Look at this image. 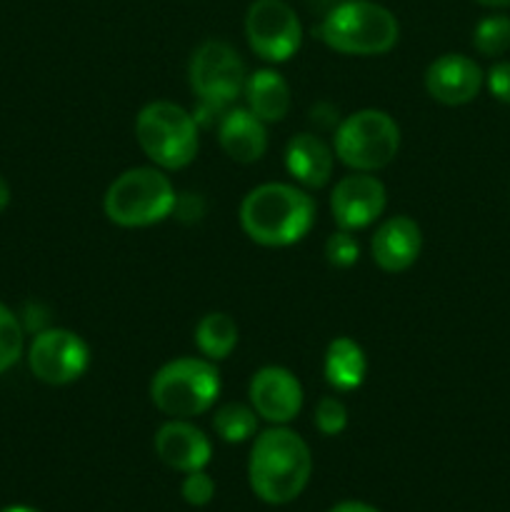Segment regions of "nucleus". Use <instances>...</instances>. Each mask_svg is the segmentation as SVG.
I'll use <instances>...</instances> for the list:
<instances>
[{
  "label": "nucleus",
  "mask_w": 510,
  "mask_h": 512,
  "mask_svg": "<svg viewBox=\"0 0 510 512\" xmlns=\"http://www.w3.org/2000/svg\"><path fill=\"white\" fill-rule=\"evenodd\" d=\"M313 473L308 443L295 430L273 425L255 435L248 458V480L253 493L268 505H285L298 498Z\"/></svg>",
  "instance_id": "f257e3e1"
},
{
  "label": "nucleus",
  "mask_w": 510,
  "mask_h": 512,
  "mask_svg": "<svg viewBox=\"0 0 510 512\" xmlns=\"http://www.w3.org/2000/svg\"><path fill=\"white\" fill-rule=\"evenodd\" d=\"M315 200L290 183H263L240 203V228L265 248L300 243L315 225Z\"/></svg>",
  "instance_id": "f03ea898"
},
{
  "label": "nucleus",
  "mask_w": 510,
  "mask_h": 512,
  "mask_svg": "<svg viewBox=\"0 0 510 512\" xmlns=\"http://www.w3.org/2000/svg\"><path fill=\"white\" fill-rule=\"evenodd\" d=\"M318 38L340 55H385L400 38V23L373 0H343L318 25Z\"/></svg>",
  "instance_id": "7ed1b4c3"
},
{
  "label": "nucleus",
  "mask_w": 510,
  "mask_h": 512,
  "mask_svg": "<svg viewBox=\"0 0 510 512\" xmlns=\"http://www.w3.org/2000/svg\"><path fill=\"white\" fill-rule=\"evenodd\" d=\"M178 195L158 165H140L120 173L105 190L103 210L120 228H148L175 210Z\"/></svg>",
  "instance_id": "20e7f679"
},
{
  "label": "nucleus",
  "mask_w": 510,
  "mask_h": 512,
  "mask_svg": "<svg viewBox=\"0 0 510 512\" xmlns=\"http://www.w3.org/2000/svg\"><path fill=\"white\" fill-rule=\"evenodd\" d=\"M135 140L160 170H183L198 155V118L170 100H155L135 118Z\"/></svg>",
  "instance_id": "39448f33"
},
{
  "label": "nucleus",
  "mask_w": 510,
  "mask_h": 512,
  "mask_svg": "<svg viewBox=\"0 0 510 512\" xmlns=\"http://www.w3.org/2000/svg\"><path fill=\"white\" fill-rule=\"evenodd\" d=\"M218 395L220 373L208 358H175L150 380V400L168 418H198L213 408Z\"/></svg>",
  "instance_id": "423d86ee"
},
{
  "label": "nucleus",
  "mask_w": 510,
  "mask_h": 512,
  "mask_svg": "<svg viewBox=\"0 0 510 512\" xmlns=\"http://www.w3.org/2000/svg\"><path fill=\"white\" fill-rule=\"evenodd\" d=\"M333 150L340 163L355 173H375L398 155L400 128L385 110L363 108L338 125Z\"/></svg>",
  "instance_id": "0eeeda50"
},
{
  "label": "nucleus",
  "mask_w": 510,
  "mask_h": 512,
  "mask_svg": "<svg viewBox=\"0 0 510 512\" xmlns=\"http://www.w3.org/2000/svg\"><path fill=\"white\" fill-rule=\"evenodd\" d=\"M188 80L198 95L203 113L225 110L243 95L248 68L238 50L225 40H205L193 50L188 63Z\"/></svg>",
  "instance_id": "6e6552de"
},
{
  "label": "nucleus",
  "mask_w": 510,
  "mask_h": 512,
  "mask_svg": "<svg viewBox=\"0 0 510 512\" xmlns=\"http://www.w3.org/2000/svg\"><path fill=\"white\" fill-rule=\"evenodd\" d=\"M245 38L260 60L285 63L303 43V25L285 0H253L245 13Z\"/></svg>",
  "instance_id": "1a4fd4ad"
},
{
  "label": "nucleus",
  "mask_w": 510,
  "mask_h": 512,
  "mask_svg": "<svg viewBox=\"0 0 510 512\" xmlns=\"http://www.w3.org/2000/svg\"><path fill=\"white\" fill-rule=\"evenodd\" d=\"M28 365L40 383L68 385L90 368V348L73 330H40L28 348Z\"/></svg>",
  "instance_id": "9d476101"
},
{
  "label": "nucleus",
  "mask_w": 510,
  "mask_h": 512,
  "mask_svg": "<svg viewBox=\"0 0 510 512\" xmlns=\"http://www.w3.org/2000/svg\"><path fill=\"white\" fill-rule=\"evenodd\" d=\"M388 205V190L383 180L370 173L345 175L330 193V213L340 230H363L373 225Z\"/></svg>",
  "instance_id": "9b49d317"
},
{
  "label": "nucleus",
  "mask_w": 510,
  "mask_h": 512,
  "mask_svg": "<svg viewBox=\"0 0 510 512\" xmlns=\"http://www.w3.org/2000/svg\"><path fill=\"white\" fill-rule=\"evenodd\" d=\"M250 405L270 425H288L303 408V385L280 365H265L250 380Z\"/></svg>",
  "instance_id": "f8f14e48"
},
{
  "label": "nucleus",
  "mask_w": 510,
  "mask_h": 512,
  "mask_svg": "<svg viewBox=\"0 0 510 512\" xmlns=\"http://www.w3.org/2000/svg\"><path fill=\"white\" fill-rule=\"evenodd\" d=\"M485 83V75L473 58L445 53L425 70V90L443 105H465L475 100Z\"/></svg>",
  "instance_id": "ddd939ff"
},
{
  "label": "nucleus",
  "mask_w": 510,
  "mask_h": 512,
  "mask_svg": "<svg viewBox=\"0 0 510 512\" xmlns=\"http://www.w3.org/2000/svg\"><path fill=\"white\" fill-rule=\"evenodd\" d=\"M420 250H423V233H420V225L408 215H393L383 220L370 240L373 263L383 273L408 270L420 258Z\"/></svg>",
  "instance_id": "4468645a"
},
{
  "label": "nucleus",
  "mask_w": 510,
  "mask_h": 512,
  "mask_svg": "<svg viewBox=\"0 0 510 512\" xmlns=\"http://www.w3.org/2000/svg\"><path fill=\"white\" fill-rule=\"evenodd\" d=\"M155 453L168 468L178 473H193V470H205L213 455L208 435L195 428L190 420L170 418L155 433Z\"/></svg>",
  "instance_id": "2eb2a0df"
},
{
  "label": "nucleus",
  "mask_w": 510,
  "mask_h": 512,
  "mask_svg": "<svg viewBox=\"0 0 510 512\" xmlns=\"http://www.w3.org/2000/svg\"><path fill=\"white\" fill-rule=\"evenodd\" d=\"M218 140L223 153L235 163H255L268 150V130L248 108H228L218 120Z\"/></svg>",
  "instance_id": "dca6fc26"
},
{
  "label": "nucleus",
  "mask_w": 510,
  "mask_h": 512,
  "mask_svg": "<svg viewBox=\"0 0 510 512\" xmlns=\"http://www.w3.org/2000/svg\"><path fill=\"white\" fill-rule=\"evenodd\" d=\"M335 150L315 133H298L285 145V168L303 188H323L333 175Z\"/></svg>",
  "instance_id": "f3484780"
},
{
  "label": "nucleus",
  "mask_w": 510,
  "mask_h": 512,
  "mask_svg": "<svg viewBox=\"0 0 510 512\" xmlns=\"http://www.w3.org/2000/svg\"><path fill=\"white\" fill-rule=\"evenodd\" d=\"M243 95L250 113L258 115L263 123H280L288 115L290 103H293L288 80L273 68H260L255 73H248Z\"/></svg>",
  "instance_id": "a211bd4d"
},
{
  "label": "nucleus",
  "mask_w": 510,
  "mask_h": 512,
  "mask_svg": "<svg viewBox=\"0 0 510 512\" xmlns=\"http://www.w3.org/2000/svg\"><path fill=\"white\" fill-rule=\"evenodd\" d=\"M323 373L330 388L338 390V393H353L363 385L365 375H368V358L353 338L338 335L325 348Z\"/></svg>",
  "instance_id": "6ab92c4d"
},
{
  "label": "nucleus",
  "mask_w": 510,
  "mask_h": 512,
  "mask_svg": "<svg viewBox=\"0 0 510 512\" xmlns=\"http://www.w3.org/2000/svg\"><path fill=\"white\" fill-rule=\"evenodd\" d=\"M195 345L203 358L225 360L238 345V323L228 313H205L195 325Z\"/></svg>",
  "instance_id": "aec40b11"
},
{
  "label": "nucleus",
  "mask_w": 510,
  "mask_h": 512,
  "mask_svg": "<svg viewBox=\"0 0 510 512\" xmlns=\"http://www.w3.org/2000/svg\"><path fill=\"white\" fill-rule=\"evenodd\" d=\"M213 430L223 443H245L258 433V413L253 410V405H220L213 415Z\"/></svg>",
  "instance_id": "412c9836"
},
{
  "label": "nucleus",
  "mask_w": 510,
  "mask_h": 512,
  "mask_svg": "<svg viewBox=\"0 0 510 512\" xmlns=\"http://www.w3.org/2000/svg\"><path fill=\"white\" fill-rule=\"evenodd\" d=\"M473 45L485 58H498L510 48V18L508 15H488L473 30Z\"/></svg>",
  "instance_id": "4be33fe9"
},
{
  "label": "nucleus",
  "mask_w": 510,
  "mask_h": 512,
  "mask_svg": "<svg viewBox=\"0 0 510 512\" xmlns=\"http://www.w3.org/2000/svg\"><path fill=\"white\" fill-rule=\"evenodd\" d=\"M23 348L25 335L18 315L8 305L0 303V373L10 370L23 358Z\"/></svg>",
  "instance_id": "5701e85b"
},
{
  "label": "nucleus",
  "mask_w": 510,
  "mask_h": 512,
  "mask_svg": "<svg viewBox=\"0 0 510 512\" xmlns=\"http://www.w3.org/2000/svg\"><path fill=\"white\" fill-rule=\"evenodd\" d=\"M360 258V245L350 230H335L328 240H325V260L333 268L348 270L358 263Z\"/></svg>",
  "instance_id": "b1692460"
},
{
  "label": "nucleus",
  "mask_w": 510,
  "mask_h": 512,
  "mask_svg": "<svg viewBox=\"0 0 510 512\" xmlns=\"http://www.w3.org/2000/svg\"><path fill=\"white\" fill-rule=\"evenodd\" d=\"M315 428L328 438L343 433L348 428V408H345L343 400L335 398V395H325L315 408Z\"/></svg>",
  "instance_id": "393cba45"
},
{
  "label": "nucleus",
  "mask_w": 510,
  "mask_h": 512,
  "mask_svg": "<svg viewBox=\"0 0 510 512\" xmlns=\"http://www.w3.org/2000/svg\"><path fill=\"white\" fill-rule=\"evenodd\" d=\"M180 493H183V500L188 505L203 508V505H208L215 498V483L205 470H193V473H185Z\"/></svg>",
  "instance_id": "a878e982"
},
{
  "label": "nucleus",
  "mask_w": 510,
  "mask_h": 512,
  "mask_svg": "<svg viewBox=\"0 0 510 512\" xmlns=\"http://www.w3.org/2000/svg\"><path fill=\"white\" fill-rule=\"evenodd\" d=\"M485 83H488L490 95L500 103L510 105V60H503V63H495L493 68L485 75Z\"/></svg>",
  "instance_id": "bb28decb"
},
{
  "label": "nucleus",
  "mask_w": 510,
  "mask_h": 512,
  "mask_svg": "<svg viewBox=\"0 0 510 512\" xmlns=\"http://www.w3.org/2000/svg\"><path fill=\"white\" fill-rule=\"evenodd\" d=\"M330 512H380V510L368 503H358V500H345V503H338Z\"/></svg>",
  "instance_id": "cd10ccee"
},
{
  "label": "nucleus",
  "mask_w": 510,
  "mask_h": 512,
  "mask_svg": "<svg viewBox=\"0 0 510 512\" xmlns=\"http://www.w3.org/2000/svg\"><path fill=\"white\" fill-rule=\"evenodd\" d=\"M10 205V185L5 183V178H0V213Z\"/></svg>",
  "instance_id": "c85d7f7f"
},
{
  "label": "nucleus",
  "mask_w": 510,
  "mask_h": 512,
  "mask_svg": "<svg viewBox=\"0 0 510 512\" xmlns=\"http://www.w3.org/2000/svg\"><path fill=\"white\" fill-rule=\"evenodd\" d=\"M475 3L485 5V8H508L510 0H475Z\"/></svg>",
  "instance_id": "c756f323"
},
{
  "label": "nucleus",
  "mask_w": 510,
  "mask_h": 512,
  "mask_svg": "<svg viewBox=\"0 0 510 512\" xmlns=\"http://www.w3.org/2000/svg\"><path fill=\"white\" fill-rule=\"evenodd\" d=\"M0 512H40V510L28 508V505H10V508H3Z\"/></svg>",
  "instance_id": "7c9ffc66"
}]
</instances>
